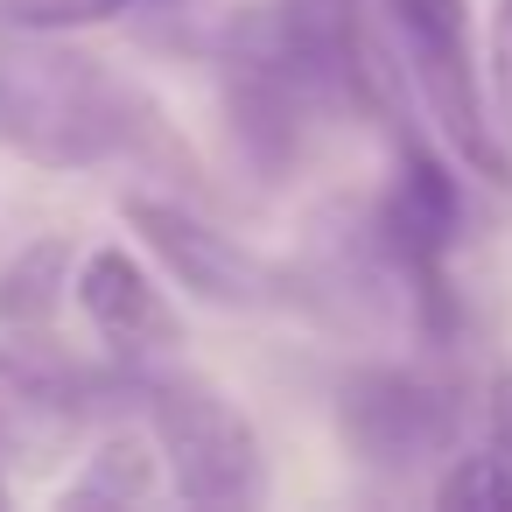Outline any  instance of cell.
Here are the masks:
<instances>
[{
  "mask_svg": "<svg viewBox=\"0 0 512 512\" xmlns=\"http://www.w3.org/2000/svg\"><path fill=\"white\" fill-rule=\"evenodd\" d=\"M71 288H78L85 323H92L113 351L148 358V351H176V344H183V309L169 302V288H162L127 246L85 253V267H78Z\"/></svg>",
  "mask_w": 512,
  "mask_h": 512,
  "instance_id": "8992f818",
  "label": "cell"
},
{
  "mask_svg": "<svg viewBox=\"0 0 512 512\" xmlns=\"http://www.w3.org/2000/svg\"><path fill=\"white\" fill-rule=\"evenodd\" d=\"M435 505H449V512H512V470L491 449L449 456V470L435 484Z\"/></svg>",
  "mask_w": 512,
  "mask_h": 512,
  "instance_id": "ba28073f",
  "label": "cell"
},
{
  "mask_svg": "<svg viewBox=\"0 0 512 512\" xmlns=\"http://www.w3.org/2000/svg\"><path fill=\"white\" fill-rule=\"evenodd\" d=\"M127 92L92 57L0 64V141L50 169H85L127 148Z\"/></svg>",
  "mask_w": 512,
  "mask_h": 512,
  "instance_id": "7a4b0ae2",
  "label": "cell"
},
{
  "mask_svg": "<svg viewBox=\"0 0 512 512\" xmlns=\"http://www.w3.org/2000/svg\"><path fill=\"white\" fill-rule=\"evenodd\" d=\"M463 428V386L428 365H358L337 386V435L351 463L379 477H407L421 463H449Z\"/></svg>",
  "mask_w": 512,
  "mask_h": 512,
  "instance_id": "3957f363",
  "label": "cell"
},
{
  "mask_svg": "<svg viewBox=\"0 0 512 512\" xmlns=\"http://www.w3.org/2000/svg\"><path fill=\"white\" fill-rule=\"evenodd\" d=\"M120 211L141 232V246L169 267V281H183L197 302H211V309H288L295 302V288H288V274L274 260H260L246 239L218 232L190 204L155 197V190H127Z\"/></svg>",
  "mask_w": 512,
  "mask_h": 512,
  "instance_id": "5b68a950",
  "label": "cell"
},
{
  "mask_svg": "<svg viewBox=\"0 0 512 512\" xmlns=\"http://www.w3.org/2000/svg\"><path fill=\"white\" fill-rule=\"evenodd\" d=\"M57 267H64V246H36L29 260H15L8 281H0V288H8V295H0V309H8L15 323H22V316H50V309H57V281H50V274H57Z\"/></svg>",
  "mask_w": 512,
  "mask_h": 512,
  "instance_id": "30bf717a",
  "label": "cell"
},
{
  "mask_svg": "<svg viewBox=\"0 0 512 512\" xmlns=\"http://www.w3.org/2000/svg\"><path fill=\"white\" fill-rule=\"evenodd\" d=\"M386 15L400 29L421 113L435 120L449 162H463L470 176L505 190L512 183V155H505V141L491 127V99H484L477 64H470V0H386Z\"/></svg>",
  "mask_w": 512,
  "mask_h": 512,
  "instance_id": "6da1fadb",
  "label": "cell"
},
{
  "mask_svg": "<svg viewBox=\"0 0 512 512\" xmlns=\"http://www.w3.org/2000/svg\"><path fill=\"white\" fill-rule=\"evenodd\" d=\"M484 449L512 470V372L491 379V400H484Z\"/></svg>",
  "mask_w": 512,
  "mask_h": 512,
  "instance_id": "7c38bea8",
  "label": "cell"
},
{
  "mask_svg": "<svg viewBox=\"0 0 512 512\" xmlns=\"http://www.w3.org/2000/svg\"><path fill=\"white\" fill-rule=\"evenodd\" d=\"M491 127L512 155V0H498V15H491Z\"/></svg>",
  "mask_w": 512,
  "mask_h": 512,
  "instance_id": "8fae6325",
  "label": "cell"
},
{
  "mask_svg": "<svg viewBox=\"0 0 512 512\" xmlns=\"http://www.w3.org/2000/svg\"><path fill=\"white\" fill-rule=\"evenodd\" d=\"M155 491V449L141 435H106L92 470L71 484L78 505H127V498H148Z\"/></svg>",
  "mask_w": 512,
  "mask_h": 512,
  "instance_id": "52a82bcc",
  "label": "cell"
},
{
  "mask_svg": "<svg viewBox=\"0 0 512 512\" xmlns=\"http://www.w3.org/2000/svg\"><path fill=\"white\" fill-rule=\"evenodd\" d=\"M127 8H141V0H0V15L15 29H36V36H71V29L113 22Z\"/></svg>",
  "mask_w": 512,
  "mask_h": 512,
  "instance_id": "9c48e42d",
  "label": "cell"
},
{
  "mask_svg": "<svg viewBox=\"0 0 512 512\" xmlns=\"http://www.w3.org/2000/svg\"><path fill=\"white\" fill-rule=\"evenodd\" d=\"M148 393H155L148 400L155 449L190 505H260L267 498L260 435L211 379L183 372V379H155Z\"/></svg>",
  "mask_w": 512,
  "mask_h": 512,
  "instance_id": "277c9868",
  "label": "cell"
}]
</instances>
